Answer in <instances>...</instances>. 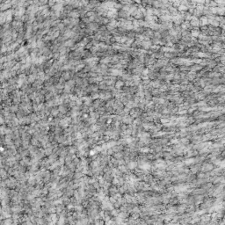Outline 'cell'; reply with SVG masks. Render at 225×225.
Segmentation results:
<instances>
[{
    "label": "cell",
    "instance_id": "obj_1",
    "mask_svg": "<svg viewBox=\"0 0 225 225\" xmlns=\"http://www.w3.org/2000/svg\"><path fill=\"white\" fill-rule=\"evenodd\" d=\"M117 85V87H120V86H122V82H117V84H116Z\"/></svg>",
    "mask_w": 225,
    "mask_h": 225
}]
</instances>
